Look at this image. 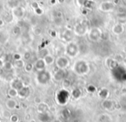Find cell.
Returning a JSON list of instances; mask_svg holds the SVG:
<instances>
[{
    "instance_id": "7a4b0ae2",
    "label": "cell",
    "mask_w": 126,
    "mask_h": 122,
    "mask_svg": "<svg viewBox=\"0 0 126 122\" xmlns=\"http://www.w3.org/2000/svg\"><path fill=\"white\" fill-rule=\"evenodd\" d=\"M65 53L68 58H74L79 53V47L75 42H67L65 47Z\"/></svg>"
},
{
    "instance_id": "ffe728a7",
    "label": "cell",
    "mask_w": 126,
    "mask_h": 122,
    "mask_svg": "<svg viewBox=\"0 0 126 122\" xmlns=\"http://www.w3.org/2000/svg\"><path fill=\"white\" fill-rule=\"evenodd\" d=\"M14 65L16 67H17V68H23V67H24L25 65V63L23 62L22 59H20V60H16L15 61V64Z\"/></svg>"
},
{
    "instance_id": "30bf717a",
    "label": "cell",
    "mask_w": 126,
    "mask_h": 122,
    "mask_svg": "<svg viewBox=\"0 0 126 122\" xmlns=\"http://www.w3.org/2000/svg\"><path fill=\"white\" fill-rule=\"evenodd\" d=\"M12 15L16 18H22L24 15V11L21 6H19L16 9L12 10Z\"/></svg>"
},
{
    "instance_id": "9c48e42d",
    "label": "cell",
    "mask_w": 126,
    "mask_h": 122,
    "mask_svg": "<svg viewBox=\"0 0 126 122\" xmlns=\"http://www.w3.org/2000/svg\"><path fill=\"white\" fill-rule=\"evenodd\" d=\"M5 106L9 110H14V109H16V107H17V101H16L14 98H10V99H8L7 101H6Z\"/></svg>"
},
{
    "instance_id": "52a82bcc",
    "label": "cell",
    "mask_w": 126,
    "mask_h": 122,
    "mask_svg": "<svg viewBox=\"0 0 126 122\" xmlns=\"http://www.w3.org/2000/svg\"><path fill=\"white\" fill-rule=\"evenodd\" d=\"M46 66H47V65H46L45 62H44L43 59H40V58H39L35 63H34V68H35V70H37V72H41V71L45 70Z\"/></svg>"
},
{
    "instance_id": "277c9868",
    "label": "cell",
    "mask_w": 126,
    "mask_h": 122,
    "mask_svg": "<svg viewBox=\"0 0 126 122\" xmlns=\"http://www.w3.org/2000/svg\"><path fill=\"white\" fill-rule=\"evenodd\" d=\"M55 65L60 70H65L70 65V61L67 56H60L55 59Z\"/></svg>"
},
{
    "instance_id": "8fae6325",
    "label": "cell",
    "mask_w": 126,
    "mask_h": 122,
    "mask_svg": "<svg viewBox=\"0 0 126 122\" xmlns=\"http://www.w3.org/2000/svg\"><path fill=\"white\" fill-rule=\"evenodd\" d=\"M30 89L29 87L27 86H23L19 91H18V96L22 98H25V97H28L29 95H30Z\"/></svg>"
},
{
    "instance_id": "6da1fadb",
    "label": "cell",
    "mask_w": 126,
    "mask_h": 122,
    "mask_svg": "<svg viewBox=\"0 0 126 122\" xmlns=\"http://www.w3.org/2000/svg\"><path fill=\"white\" fill-rule=\"evenodd\" d=\"M74 71L78 75H85L89 71V66L88 64L84 60H78L74 63Z\"/></svg>"
},
{
    "instance_id": "ba28073f",
    "label": "cell",
    "mask_w": 126,
    "mask_h": 122,
    "mask_svg": "<svg viewBox=\"0 0 126 122\" xmlns=\"http://www.w3.org/2000/svg\"><path fill=\"white\" fill-rule=\"evenodd\" d=\"M23 86H25L24 83L19 78L14 79V80H12V82H11V88L16 89V90H18V91H19Z\"/></svg>"
},
{
    "instance_id": "7402d4cb",
    "label": "cell",
    "mask_w": 126,
    "mask_h": 122,
    "mask_svg": "<svg viewBox=\"0 0 126 122\" xmlns=\"http://www.w3.org/2000/svg\"><path fill=\"white\" fill-rule=\"evenodd\" d=\"M13 59H14L15 61L20 60V59H21V55H19V54H17V53L14 54V55H13Z\"/></svg>"
},
{
    "instance_id": "2e32d148",
    "label": "cell",
    "mask_w": 126,
    "mask_h": 122,
    "mask_svg": "<svg viewBox=\"0 0 126 122\" xmlns=\"http://www.w3.org/2000/svg\"><path fill=\"white\" fill-rule=\"evenodd\" d=\"M7 5L10 9L11 10H14L16 8L19 7V1L18 0H8V3H7Z\"/></svg>"
},
{
    "instance_id": "3957f363",
    "label": "cell",
    "mask_w": 126,
    "mask_h": 122,
    "mask_svg": "<svg viewBox=\"0 0 126 122\" xmlns=\"http://www.w3.org/2000/svg\"><path fill=\"white\" fill-rule=\"evenodd\" d=\"M52 78V75L51 73L47 70H43L38 72L36 74V81L38 84H42V85H45L47 84L49 81Z\"/></svg>"
},
{
    "instance_id": "5b68a950",
    "label": "cell",
    "mask_w": 126,
    "mask_h": 122,
    "mask_svg": "<svg viewBox=\"0 0 126 122\" xmlns=\"http://www.w3.org/2000/svg\"><path fill=\"white\" fill-rule=\"evenodd\" d=\"M86 31H87V28H86V26L85 25V23H79L74 26V35L80 36V35H84L86 33Z\"/></svg>"
},
{
    "instance_id": "e0dca14e",
    "label": "cell",
    "mask_w": 126,
    "mask_h": 122,
    "mask_svg": "<svg viewBox=\"0 0 126 122\" xmlns=\"http://www.w3.org/2000/svg\"><path fill=\"white\" fill-rule=\"evenodd\" d=\"M7 94L10 96V98H15L16 96H18V90L13 89V88H11V89H8Z\"/></svg>"
},
{
    "instance_id": "5bb4252c",
    "label": "cell",
    "mask_w": 126,
    "mask_h": 122,
    "mask_svg": "<svg viewBox=\"0 0 126 122\" xmlns=\"http://www.w3.org/2000/svg\"><path fill=\"white\" fill-rule=\"evenodd\" d=\"M43 59H44V62H45V64L47 65H51L55 62V59H54V56L49 53L47 54V56H45V57L43 58Z\"/></svg>"
},
{
    "instance_id": "44dd1931",
    "label": "cell",
    "mask_w": 126,
    "mask_h": 122,
    "mask_svg": "<svg viewBox=\"0 0 126 122\" xmlns=\"http://www.w3.org/2000/svg\"><path fill=\"white\" fill-rule=\"evenodd\" d=\"M10 120H11V122H18L19 121V117H18L17 114H12L10 118Z\"/></svg>"
},
{
    "instance_id": "cb8c5ba5",
    "label": "cell",
    "mask_w": 126,
    "mask_h": 122,
    "mask_svg": "<svg viewBox=\"0 0 126 122\" xmlns=\"http://www.w3.org/2000/svg\"><path fill=\"white\" fill-rule=\"evenodd\" d=\"M29 122H35V120H30Z\"/></svg>"
},
{
    "instance_id": "9a60e30c",
    "label": "cell",
    "mask_w": 126,
    "mask_h": 122,
    "mask_svg": "<svg viewBox=\"0 0 126 122\" xmlns=\"http://www.w3.org/2000/svg\"><path fill=\"white\" fill-rule=\"evenodd\" d=\"M102 106L105 110H113L114 108L113 102L111 101H110V100H105L104 102L102 103Z\"/></svg>"
},
{
    "instance_id": "ac0fdd59",
    "label": "cell",
    "mask_w": 126,
    "mask_h": 122,
    "mask_svg": "<svg viewBox=\"0 0 126 122\" xmlns=\"http://www.w3.org/2000/svg\"><path fill=\"white\" fill-rule=\"evenodd\" d=\"M39 112H41V113H47V106L45 104V103L43 102H40V104H39Z\"/></svg>"
},
{
    "instance_id": "7c38bea8",
    "label": "cell",
    "mask_w": 126,
    "mask_h": 122,
    "mask_svg": "<svg viewBox=\"0 0 126 122\" xmlns=\"http://www.w3.org/2000/svg\"><path fill=\"white\" fill-rule=\"evenodd\" d=\"M64 77H65V72H64V70H60V69H58V71L54 73V78L55 79L56 81L63 80Z\"/></svg>"
},
{
    "instance_id": "4fadbf2b",
    "label": "cell",
    "mask_w": 126,
    "mask_h": 122,
    "mask_svg": "<svg viewBox=\"0 0 126 122\" xmlns=\"http://www.w3.org/2000/svg\"><path fill=\"white\" fill-rule=\"evenodd\" d=\"M98 122H111V117L107 113H102L98 116Z\"/></svg>"
},
{
    "instance_id": "8992f818",
    "label": "cell",
    "mask_w": 126,
    "mask_h": 122,
    "mask_svg": "<svg viewBox=\"0 0 126 122\" xmlns=\"http://www.w3.org/2000/svg\"><path fill=\"white\" fill-rule=\"evenodd\" d=\"M100 33L99 29L98 28H92L89 32H88V37L90 38V40H92L93 41H96L98 39L100 38Z\"/></svg>"
},
{
    "instance_id": "d6986e66",
    "label": "cell",
    "mask_w": 126,
    "mask_h": 122,
    "mask_svg": "<svg viewBox=\"0 0 126 122\" xmlns=\"http://www.w3.org/2000/svg\"><path fill=\"white\" fill-rule=\"evenodd\" d=\"M24 69L27 72H30L33 71L34 69V64H31V63H27L25 64L24 65Z\"/></svg>"
},
{
    "instance_id": "603a6c76",
    "label": "cell",
    "mask_w": 126,
    "mask_h": 122,
    "mask_svg": "<svg viewBox=\"0 0 126 122\" xmlns=\"http://www.w3.org/2000/svg\"><path fill=\"white\" fill-rule=\"evenodd\" d=\"M4 63H3V62H2V60H1V59H0V68H1V67H3V66H4Z\"/></svg>"
}]
</instances>
